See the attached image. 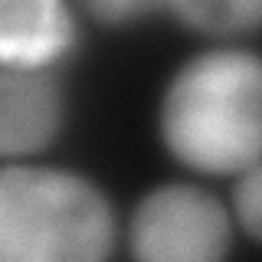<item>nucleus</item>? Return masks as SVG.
<instances>
[{"instance_id":"f257e3e1","label":"nucleus","mask_w":262,"mask_h":262,"mask_svg":"<svg viewBox=\"0 0 262 262\" xmlns=\"http://www.w3.org/2000/svg\"><path fill=\"white\" fill-rule=\"evenodd\" d=\"M158 135L180 167L236 177L262 151V62L239 43L196 49L167 76L158 98Z\"/></svg>"},{"instance_id":"f03ea898","label":"nucleus","mask_w":262,"mask_h":262,"mask_svg":"<svg viewBox=\"0 0 262 262\" xmlns=\"http://www.w3.org/2000/svg\"><path fill=\"white\" fill-rule=\"evenodd\" d=\"M118 210L95 177L46 161L0 164V262H112Z\"/></svg>"},{"instance_id":"7ed1b4c3","label":"nucleus","mask_w":262,"mask_h":262,"mask_svg":"<svg viewBox=\"0 0 262 262\" xmlns=\"http://www.w3.org/2000/svg\"><path fill=\"white\" fill-rule=\"evenodd\" d=\"M131 262H229L236 223L229 203L196 180H164L128 216Z\"/></svg>"},{"instance_id":"20e7f679","label":"nucleus","mask_w":262,"mask_h":262,"mask_svg":"<svg viewBox=\"0 0 262 262\" xmlns=\"http://www.w3.org/2000/svg\"><path fill=\"white\" fill-rule=\"evenodd\" d=\"M69 121L62 69L0 66V164L33 161L59 141Z\"/></svg>"},{"instance_id":"39448f33","label":"nucleus","mask_w":262,"mask_h":262,"mask_svg":"<svg viewBox=\"0 0 262 262\" xmlns=\"http://www.w3.org/2000/svg\"><path fill=\"white\" fill-rule=\"evenodd\" d=\"M79 46V16L62 0H0V66L59 69Z\"/></svg>"},{"instance_id":"423d86ee","label":"nucleus","mask_w":262,"mask_h":262,"mask_svg":"<svg viewBox=\"0 0 262 262\" xmlns=\"http://www.w3.org/2000/svg\"><path fill=\"white\" fill-rule=\"evenodd\" d=\"M161 10L220 43H233L243 33H252L262 20L259 0H174L161 4Z\"/></svg>"},{"instance_id":"0eeeda50","label":"nucleus","mask_w":262,"mask_h":262,"mask_svg":"<svg viewBox=\"0 0 262 262\" xmlns=\"http://www.w3.org/2000/svg\"><path fill=\"white\" fill-rule=\"evenodd\" d=\"M229 213H233V223L246 239L259 243V229H262V170H259V164H252V167H246L233 177Z\"/></svg>"},{"instance_id":"6e6552de","label":"nucleus","mask_w":262,"mask_h":262,"mask_svg":"<svg viewBox=\"0 0 262 262\" xmlns=\"http://www.w3.org/2000/svg\"><path fill=\"white\" fill-rule=\"evenodd\" d=\"M161 10V4H144V0H92V4H82V13L95 16L102 23H112V27H121L128 20H138L144 13Z\"/></svg>"}]
</instances>
